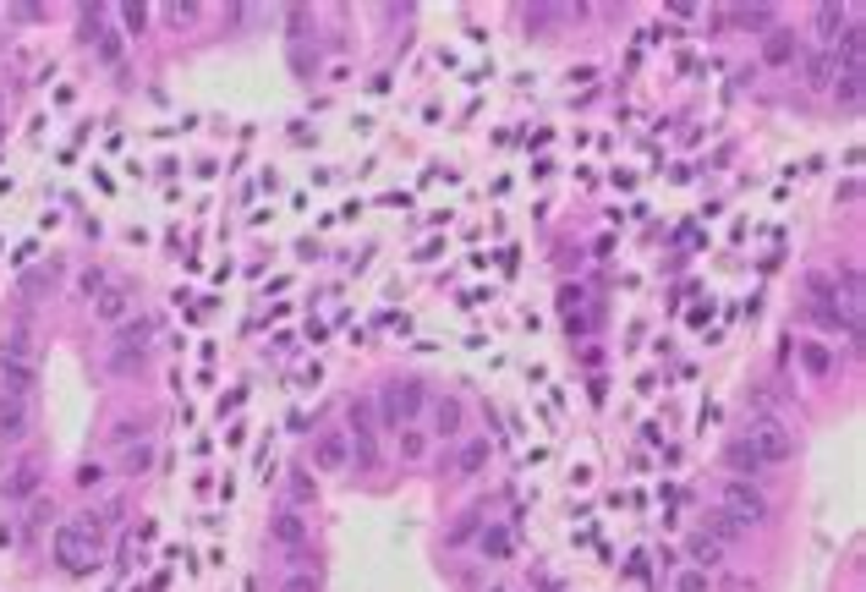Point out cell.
I'll return each mask as SVG.
<instances>
[{
    "label": "cell",
    "mask_w": 866,
    "mask_h": 592,
    "mask_svg": "<svg viewBox=\"0 0 866 592\" xmlns=\"http://www.w3.org/2000/svg\"><path fill=\"white\" fill-rule=\"evenodd\" d=\"M560 307H565V313L581 307V286H560Z\"/></svg>",
    "instance_id": "obj_30"
},
{
    "label": "cell",
    "mask_w": 866,
    "mask_h": 592,
    "mask_svg": "<svg viewBox=\"0 0 866 592\" xmlns=\"http://www.w3.org/2000/svg\"><path fill=\"white\" fill-rule=\"evenodd\" d=\"M428 417H433V433H439V439H455L460 423H466V406L455 401V395H433V401H428Z\"/></svg>",
    "instance_id": "obj_10"
},
{
    "label": "cell",
    "mask_w": 866,
    "mask_h": 592,
    "mask_svg": "<svg viewBox=\"0 0 866 592\" xmlns=\"http://www.w3.org/2000/svg\"><path fill=\"white\" fill-rule=\"evenodd\" d=\"M149 335H154V329L138 318V323H121L115 329V335H110V351H105V362H110V373H138L143 368V357H149Z\"/></svg>",
    "instance_id": "obj_4"
},
{
    "label": "cell",
    "mask_w": 866,
    "mask_h": 592,
    "mask_svg": "<svg viewBox=\"0 0 866 592\" xmlns=\"http://www.w3.org/2000/svg\"><path fill=\"white\" fill-rule=\"evenodd\" d=\"M724 515H735L741 526H757V521L773 515V505H768V494L752 488L746 478H729V483H724Z\"/></svg>",
    "instance_id": "obj_7"
},
{
    "label": "cell",
    "mask_w": 866,
    "mask_h": 592,
    "mask_svg": "<svg viewBox=\"0 0 866 592\" xmlns=\"http://www.w3.org/2000/svg\"><path fill=\"white\" fill-rule=\"evenodd\" d=\"M746 444H752V455L762 460V467H784V460L795 455V433H789L779 417H757V423L746 428Z\"/></svg>",
    "instance_id": "obj_5"
},
{
    "label": "cell",
    "mask_w": 866,
    "mask_h": 592,
    "mask_svg": "<svg viewBox=\"0 0 866 592\" xmlns=\"http://www.w3.org/2000/svg\"><path fill=\"white\" fill-rule=\"evenodd\" d=\"M126 307H132V296H126L121 286H115V291H99V318H105V323H121Z\"/></svg>",
    "instance_id": "obj_21"
},
{
    "label": "cell",
    "mask_w": 866,
    "mask_h": 592,
    "mask_svg": "<svg viewBox=\"0 0 866 592\" xmlns=\"http://www.w3.org/2000/svg\"><path fill=\"white\" fill-rule=\"evenodd\" d=\"M280 592H318V576H313V570H291V576L280 581Z\"/></svg>",
    "instance_id": "obj_27"
},
{
    "label": "cell",
    "mask_w": 866,
    "mask_h": 592,
    "mask_svg": "<svg viewBox=\"0 0 866 592\" xmlns=\"http://www.w3.org/2000/svg\"><path fill=\"white\" fill-rule=\"evenodd\" d=\"M39 478H44V472L33 467V460H23V467H17V472L6 478V499H28V494L39 488Z\"/></svg>",
    "instance_id": "obj_17"
},
{
    "label": "cell",
    "mask_w": 866,
    "mask_h": 592,
    "mask_svg": "<svg viewBox=\"0 0 866 592\" xmlns=\"http://www.w3.org/2000/svg\"><path fill=\"white\" fill-rule=\"evenodd\" d=\"M702 533H707V538H724V543H741V521H735V515H724V510H713Z\"/></svg>",
    "instance_id": "obj_20"
},
{
    "label": "cell",
    "mask_w": 866,
    "mask_h": 592,
    "mask_svg": "<svg viewBox=\"0 0 866 592\" xmlns=\"http://www.w3.org/2000/svg\"><path fill=\"white\" fill-rule=\"evenodd\" d=\"M291 488H296V499H307V494H313V478H307V472H291Z\"/></svg>",
    "instance_id": "obj_31"
},
{
    "label": "cell",
    "mask_w": 866,
    "mask_h": 592,
    "mask_svg": "<svg viewBox=\"0 0 866 592\" xmlns=\"http://www.w3.org/2000/svg\"><path fill=\"white\" fill-rule=\"evenodd\" d=\"M762 60L768 66H789L795 60V33L789 28H762Z\"/></svg>",
    "instance_id": "obj_13"
},
{
    "label": "cell",
    "mask_w": 866,
    "mask_h": 592,
    "mask_svg": "<svg viewBox=\"0 0 866 592\" xmlns=\"http://www.w3.org/2000/svg\"><path fill=\"white\" fill-rule=\"evenodd\" d=\"M478 526H483V505H472L466 515H455V526L444 533V549H460L466 538H478Z\"/></svg>",
    "instance_id": "obj_14"
},
{
    "label": "cell",
    "mask_w": 866,
    "mask_h": 592,
    "mask_svg": "<svg viewBox=\"0 0 866 592\" xmlns=\"http://www.w3.org/2000/svg\"><path fill=\"white\" fill-rule=\"evenodd\" d=\"M729 592H757V581H741V576H729Z\"/></svg>",
    "instance_id": "obj_32"
},
{
    "label": "cell",
    "mask_w": 866,
    "mask_h": 592,
    "mask_svg": "<svg viewBox=\"0 0 866 592\" xmlns=\"http://www.w3.org/2000/svg\"><path fill=\"white\" fill-rule=\"evenodd\" d=\"M28 423H33V368L0 362V439L6 444L28 439Z\"/></svg>",
    "instance_id": "obj_1"
},
{
    "label": "cell",
    "mask_w": 866,
    "mask_h": 592,
    "mask_svg": "<svg viewBox=\"0 0 866 592\" xmlns=\"http://www.w3.org/2000/svg\"><path fill=\"white\" fill-rule=\"evenodd\" d=\"M121 23H126V33H143L149 28V6H121Z\"/></svg>",
    "instance_id": "obj_28"
},
{
    "label": "cell",
    "mask_w": 866,
    "mask_h": 592,
    "mask_svg": "<svg viewBox=\"0 0 866 592\" xmlns=\"http://www.w3.org/2000/svg\"><path fill=\"white\" fill-rule=\"evenodd\" d=\"M269 538L302 560V554H307V521H302V510H275V515H269Z\"/></svg>",
    "instance_id": "obj_9"
},
{
    "label": "cell",
    "mask_w": 866,
    "mask_h": 592,
    "mask_svg": "<svg viewBox=\"0 0 866 592\" xmlns=\"http://www.w3.org/2000/svg\"><path fill=\"white\" fill-rule=\"evenodd\" d=\"M494 592H505V587H494Z\"/></svg>",
    "instance_id": "obj_33"
},
{
    "label": "cell",
    "mask_w": 866,
    "mask_h": 592,
    "mask_svg": "<svg viewBox=\"0 0 866 592\" xmlns=\"http://www.w3.org/2000/svg\"><path fill=\"white\" fill-rule=\"evenodd\" d=\"M423 406H428L423 378H395V384H384V395H378L384 428H412V423L423 417Z\"/></svg>",
    "instance_id": "obj_3"
},
{
    "label": "cell",
    "mask_w": 866,
    "mask_h": 592,
    "mask_svg": "<svg viewBox=\"0 0 866 592\" xmlns=\"http://www.w3.org/2000/svg\"><path fill=\"white\" fill-rule=\"evenodd\" d=\"M149 467H154V444H132L121 455V472H149Z\"/></svg>",
    "instance_id": "obj_24"
},
{
    "label": "cell",
    "mask_w": 866,
    "mask_h": 592,
    "mask_svg": "<svg viewBox=\"0 0 866 592\" xmlns=\"http://www.w3.org/2000/svg\"><path fill=\"white\" fill-rule=\"evenodd\" d=\"M801 362H807V368H812V373H817V378H823V373H834V357H828V351H823V346H812V341H807V346H801Z\"/></svg>",
    "instance_id": "obj_26"
},
{
    "label": "cell",
    "mask_w": 866,
    "mask_h": 592,
    "mask_svg": "<svg viewBox=\"0 0 866 592\" xmlns=\"http://www.w3.org/2000/svg\"><path fill=\"white\" fill-rule=\"evenodd\" d=\"M395 433H401V455H406V460H423V455H428V433H417V428H395Z\"/></svg>",
    "instance_id": "obj_25"
},
{
    "label": "cell",
    "mask_w": 866,
    "mask_h": 592,
    "mask_svg": "<svg viewBox=\"0 0 866 592\" xmlns=\"http://www.w3.org/2000/svg\"><path fill=\"white\" fill-rule=\"evenodd\" d=\"M675 592H707V576H702V570H680V576H675Z\"/></svg>",
    "instance_id": "obj_29"
},
{
    "label": "cell",
    "mask_w": 866,
    "mask_h": 592,
    "mask_svg": "<svg viewBox=\"0 0 866 592\" xmlns=\"http://www.w3.org/2000/svg\"><path fill=\"white\" fill-rule=\"evenodd\" d=\"M0 362H17V368H39V346H33V329H12L6 346H0Z\"/></svg>",
    "instance_id": "obj_11"
},
{
    "label": "cell",
    "mask_w": 866,
    "mask_h": 592,
    "mask_svg": "<svg viewBox=\"0 0 866 592\" xmlns=\"http://www.w3.org/2000/svg\"><path fill=\"white\" fill-rule=\"evenodd\" d=\"M478 549L488 560H510V526H478Z\"/></svg>",
    "instance_id": "obj_15"
},
{
    "label": "cell",
    "mask_w": 866,
    "mask_h": 592,
    "mask_svg": "<svg viewBox=\"0 0 866 592\" xmlns=\"http://www.w3.org/2000/svg\"><path fill=\"white\" fill-rule=\"evenodd\" d=\"M724 460H729V467H735L741 478H752V472H762V460L752 455V444H746V439H735V444H729V450H724Z\"/></svg>",
    "instance_id": "obj_19"
},
{
    "label": "cell",
    "mask_w": 866,
    "mask_h": 592,
    "mask_svg": "<svg viewBox=\"0 0 866 592\" xmlns=\"http://www.w3.org/2000/svg\"><path fill=\"white\" fill-rule=\"evenodd\" d=\"M691 560H697V565H724V543L707 538V533H697V538H691Z\"/></svg>",
    "instance_id": "obj_22"
},
{
    "label": "cell",
    "mask_w": 866,
    "mask_h": 592,
    "mask_svg": "<svg viewBox=\"0 0 866 592\" xmlns=\"http://www.w3.org/2000/svg\"><path fill=\"white\" fill-rule=\"evenodd\" d=\"M99 549H105V533H99V521H94V515H83V521H66L60 533H55V560H60V570H72V576L94 570Z\"/></svg>",
    "instance_id": "obj_2"
},
{
    "label": "cell",
    "mask_w": 866,
    "mask_h": 592,
    "mask_svg": "<svg viewBox=\"0 0 866 592\" xmlns=\"http://www.w3.org/2000/svg\"><path fill=\"white\" fill-rule=\"evenodd\" d=\"M351 460L357 467H378V417H373V401L368 395H351Z\"/></svg>",
    "instance_id": "obj_6"
},
{
    "label": "cell",
    "mask_w": 866,
    "mask_h": 592,
    "mask_svg": "<svg viewBox=\"0 0 866 592\" xmlns=\"http://www.w3.org/2000/svg\"><path fill=\"white\" fill-rule=\"evenodd\" d=\"M488 455H494V444H488V439H466V444H460V472H483V467H488Z\"/></svg>",
    "instance_id": "obj_18"
},
{
    "label": "cell",
    "mask_w": 866,
    "mask_h": 592,
    "mask_svg": "<svg viewBox=\"0 0 866 592\" xmlns=\"http://www.w3.org/2000/svg\"><path fill=\"white\" fill-rule=\"evenodd\" d=\"M313 467H324V472H346V467H351V439H346L341 428L318 433V439H313Z\"/></svg>",
    "instance_id": "obj_8"
},
{
    "label": "cell",
    "mask_w": 866,
    "mask_h": 592,
    "mask_svg": "<svg viewBox=\"0 0 866 592\" xmlns=\"http://www.w3.org/2000/svg\"><path fill=\"white\" fill-rule=\"evenodd\" d=\"M834 72H839L834 50H817V55H807V72H801V83H807L812 94H823V88H834Z\"/></svg>",
    "instance_id": "obj_12"
},
{
    "label": "cell",
    "mask_w": 866,
    "mask_h": 592,
    "mask_svg": "<svg viewBox=\"0 0 866 592\" xmlns=\"http://www.w3.org/2000/svg\"><path fill=\"white\" fill-rule=\"evenodd\" d=\"M844 28H850V12H844V6H817V39H823V44H834Z\"/></svg>",
    "instance_id": "obj_16"
},
{
    "label": "cell",
    "mask_w": 866,
    "mask_h": 592,
    "mask_svg": "<svg viewBox=\"0 0 866 592\" xmlns=\"http://www.w3.org/2000/svg\"><path fill=\"white\" fill-rule=\"evenodd\" d=\"M834 94H839V105L855 110V105H861V72H839V77H834Z\"/></svg>",
    "instance_id": "obj_23"
}]
</instances>
